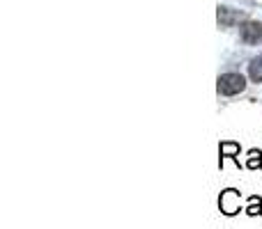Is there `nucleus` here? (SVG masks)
Segmentation results:
<instances>
[{"mask_svg": "<svg viewBox=\"0 0 262 229\" xmlns=\"http://www.w3.org/2000/svg\"><path fill=\"white\" fill-rule=\"evenodd\" d=\"M242 195L239 190L235 188H228L221 193V197H219V209H221L223 216H237V213L242 211Z\"/></svg>", "mask_w": 262, "mask_h": 229, "instance_id": "nucleus-2", "label": "nucleus"}, {"mask_svg": "<svg viewBox=\"0 0 262 229\" xmlns=\"http://www.w3.org/2000/svg\"><path fill=\"white\" fill-rule=\"evenodd\" d=\"M249 76H251V81H253V83H262V55H258V58L251 60Z\"/></svg>", "mask_w": 262, "mask_h": 229, "instance_id": "nucleus-6", "label": "nucleus"}, {"mask_svg": "<svg viewBox=\"0 0 262 229\" xmlns=\"http://www.w3.org/2000/svg\"><path fill=\"white\" fill-rule=\"evenodd\" d=\"M219 23H221L223 28H230V26H235V23H239V21H244L246 18V14L244 12H239V9H230V7H219Z\"/></svg>", "mask_w": 262, "mask_h": 229, "instance_id": "nucleus-4", "label": "nucleus"}, {"mask_svg": "<svg viewBox=\"0 0 262 229\" xmlns=\"http://www.w3.org/2000/svg\"><path fill=\"white\" fill-rule=\"evenodd\" d=\"M246 167H249V170H260V167H262V154L258 151V149H251V151H249Z\"/></svg>", "mask_w": 262, "mask_h": 229, "instance_id": "nucleus-7", "label": "nucleus"}, {"mask_svg": "<svg viewBox=\"0 0 262 229\" xmlns=\"http://www.w3.org/2000/svg\"><path fill=\"white\" fill-rule=\"evenodd\" d=\"M219 92L226 96H235L239 92L246 90V78L242 73H235V71H228L223 76H219Z\"/></svg>", "mask_w": 262, "mask_h": 229, "instance_id": "nucleus-1", "label": "nucleus"}, {"mask_svg": "<svg viewBox=\"0 0 262 229\" xmlns=\"http://www.w3.org/2000/svg\"><path fill=\"white\" fill-rule=\"evenodd\" d=\"M246 213H249V216H262V199L258 197V195L249 197V207H246Z\"/></svg>", "mask_w": 262, "mask_h": 229, "instance_id": "nucleus-8", "label": "nucleus"}, {"mask_svg": "<svg viewBox=\"0 0 262 229\" xmlns=\"http://www.w3.org/2000/svg\"><path fill=\"white\" fill-rule=\"evenodd\" d=\"M239 151H242V147L237 142H221V147H219V154H221V161H219V165L223 163V158H232V161L239 165Z\"/></svg>", "mask_w": 262, "mask_h": 229, "instance_id": "nucleus-5", "label": "nucleus"}, {"mask_svg": "<svg viewBox=\"0 0 262 229\" xmlns=\"http://www.w3.org/2000/svg\"><path fill=\"white\" fill-rule=\"evenodd\" d=\"M239 35L244 39V44H258L262 39V23L260 21H244L239 26Z\"/></svg>", "mask_w": 262, "mask_h": 229, "instance_id": "nucleus-3", "label": "nucleus"}]
</instances>
